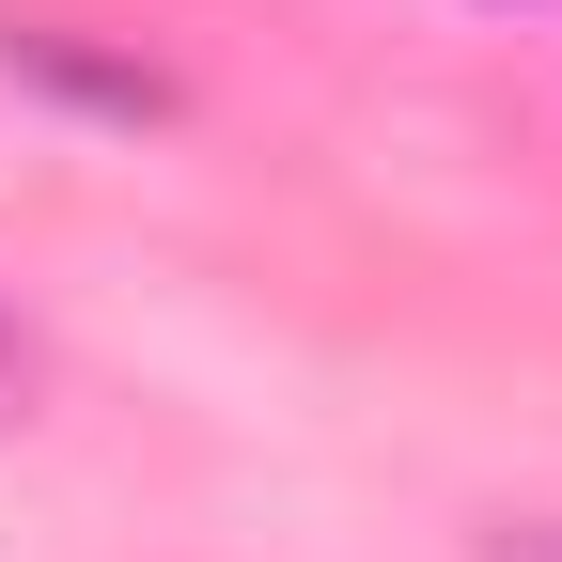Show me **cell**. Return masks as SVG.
Instances as JSON below:
<instances>
[{
	"instance_id": "6da1fadb",
	"label": "cell",
	"mask_w": 562,
	"mask_h": 562,
	"mask_svg": "<svg viewBox=\"0 0 562 562\" xmlns=\"http://www.w3.org/2000/svg\"><path fill=\"white\" fill-rule=\"evenodd\" d=\"M0 63H16L32 94H63V110H110V125H157V110H172L157 63H110V47H79V32H47V16L0 32Z\"/></svg>"
}]
</instances>
